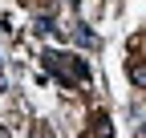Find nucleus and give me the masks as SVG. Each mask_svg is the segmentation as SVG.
Instances as JSON below:
<instances>
[{"label":"nucleus","mask_w":146,"mask_h":138,"mask_svg":"<svg viewBox=\"0 0 146 138\" xmlns=\"http://www.w3.org/2000/svg\"><path fill=\"white\" fill-rule=\"evenodd\" d=\"M94 134H98V138H114V126H110V118H106V114L94 118Z\"/></svg>","instance_id":"1"},{"label":"nucleus","mask_w":146,"mask_h":138,"mask_svg":"<svg viewBox=\"0 0 146 138\" xmlns=\"http://www.w3.org/2000/svg\"><path fill=\"white\" fill-rule=\"evenodd\" d=\"M130 81L134 85H146V65H138V61L130 65Z\"/></svg>","instance_id":"2"},{"label":"nucleus","mask_w":146,"mask_h":138,"mask_svg":"<svg viewBox=\"0 0 146 138\" xmlns=\"http://www.w3.org/2000/svg\"><path fill=\"white\" fill-rule=\"evenodd\" d=\"M36 33H53V16H36Z\"/></svg>","instance_id":"3"},{"label":"nucleus","mask_w":146,"mask_h":138,"mask_svg":"<svg viewBox=\"0 0 146 138\" xmlns=\"http://www.w3.org/2000/svg\"><path fill=\"white\" fill-rule=\"evenodd\" d=\"M77 41H81V45H94V33H89L85 25H77Z\"/></svg>","instance_id":"4"},{"label":"nucleus","mask_w":146,"mask_h":138,"mask_svg":"<svg viewBox=\"0 0 146 138\" xmlns=\"http://www.w3.org/2000/svg\"><path fill=\"white\" fill-rule=\"evenodd\" d=\"M0 138H8V134H4V130H0Z\"/></svg>","instance_id":"5"},{"label":"nucleus","mask_w":146,"mask_h":138,"mask_svg":"<svg viewBox=\"0 0 146 138\" xmlns=\"http://www.w3.org/2000/svg\"><path fill=\"white\" fill-rule=\"evenodd\" d=\"M69 4H77V0H69Z\"/></svg>","instance_id":"6"},{"label":"nucleus","mask_w":146,"mask_h":138,"mask_svg":"<svg viewBox=\"0 0 146 138\" xmlns=\"http://www.w3.org/2000/svg\"><path fill=\"white\" fill-rule=\"evenodd\" d=\"M81 138H89V134H81Z\"/></svg>","instance_id":"7"},{"label":"nucleus","mask_w":146,"mask_h":138,"mask_svg":"<svg viewBox=\"0 0 146 138\" xmlns=\"http://www.w3.org/2000/svg\"><path fill=\"white\" fill-rule=\"evenodd\" d=\"M142 130H146V126H142Z\"/></svg>","instance_id":"8"}]
</instances>
